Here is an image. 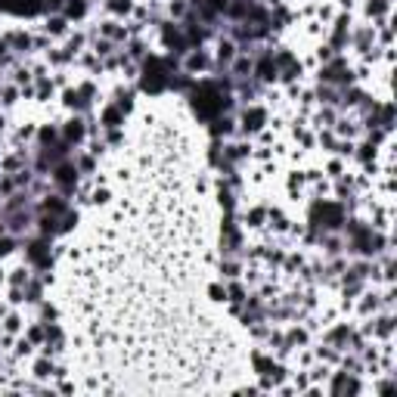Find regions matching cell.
<instances>
[{
    "instance_id": "6",
    "label": "cell",
    "mask_w": 397,
    "mask_h": 397,
    "mask_svg": "<svg viewBox=\"0 0 397 397\" xmlns=\"http://www.w3.org/2000/svg\"><path fill=\"white\" fill-rule=\"evenodd\" d=\"M53 372H56V366H53V357L41 354V357L34 360V379H53Z\"/></svg>"
},
{
    "instance_id": "21",
    "label": "cell",
    "mask_w": 397,
    "mask_h": 397,
    "mask_svg": "<svg viewBox=\"0 0 397 397\" xmlns=\"http://www.w3.org/2000/svg\"><path fill=\"white\" fill-rule=\"evenodd\" d=\"M53 140H56V131H53V128H44V131H41V143H44V146L53 143Z\"/></svg>"
},
{
    "instance_id": "7",
    "label": "cell",
    "mask_w": 397,
    "mask_h": 397,
    "mask_svg": "<svg viewBox=\"0 0 397 397\" xmlns=\"http://www.w3.org/2000/svg\"><path fill=\"white\" fill-rule=\"evenodd\" d=\"M62 13H65V19H81L87 13V0H65Z\"/></svg>"
},
{
    "instance_id": "16",
    "label": "cell",
    "mask_w": 397,
    "mask_h": 397,
    "mask_svg": "<svg viewBox=\"0 0 397 397\" xmlns=\"http://www.w3.org/2000/svg\"><path fill=\"white\" fill-rule=\"evenodd\" d=\"M10 252H16V239H10V236H0V258H7Z\"/></svg>"
},
{
    "instance_id": "11",
    "label": "cell",
    "mask_w": 397,
    "mask_h": 397,
    "mask_svg": "<svg viewBox=\"0 0 397 397\" xmlns=\"http://www.w3.org/2000/svg\"><path fill=\"white\" fill-rule=\"evenodd\" d=\"M217 59L230 65V62L236 59V44H233V41H220V44H217Z\"/></svg>"
},
{
    "instance_id": "19",
    "label": "cell",
    "mask_w": 397,
    "mask_h": 397,
    "mask_svg": "<svg viewBox=\"0 0 397 397\" xmlns=\"http://www.w3.org/2000/svg\"><path fill=\"white\" fill-rule=\"evenodd\" d=\"M211 301H227V289H220V286H211Z\"/></svg>"
},
{
    "instance_id": "14",
    "label": "cell",
    "mask_w": 397,
    "mask_h": 397,
    "mask_svg": "<svg viewBox=\"0 0 397 397\" xmlns=\"http://www.w3.org/2000/svg\"><path fill=\"white\" fill-rule=\"evenodd\" d=\"M264 217H267V211H264V208H252L245 220H248V227H261V220H264Z\"/></svg>"
},
{
    "instance_id": "9",
    "label": "cell",
    "mask_w": 397,
    "mask_h": 397,
    "mask_svg": "<svg viewBox=\"0 0 397 397\" xmlns=\"http://www.w3.org/2000/svg\"><path fill=\"white\" fill-rule=\"evenodd\" d=\"M65 31H68V19H65V16H53V19L47 22V34H53V37H62Z\"/></svg>"
},
{
    "instance_id": "5",
    "label": "cell",
    "mask_w": 397,
    "mask_h": 397,
    "mask_svg": "<svg viewBox=\"0 0 397 397\" xmlns=\"http://www.w3.org/2000/svg\"><path fill=\"white\" fill-rule=\"evenodd\" d=\"M44 248H47V242H44V239H37V242H31V245H28V258H31V264H34V267H47V264H50V255L44 252Z\"/></svg>"
},
{
    "instance_id": "18",
    "label": "cell",
    "mask_w": 397,
    "mask_h": 397,
    "mask_svg": "<svg viewBox=\"0 0 397 397\" xmlns=\"http://www.w3.org/2000/svg\"><path fill=\"white\" fill-rule=\"evenodd\" d=\"M19 326H22V320H19L16 313H10V316H7V323H4V332H10V335H13V332H19Z\"/></svg>"
},
{
    "instance_id": "22",
    "label": "cell",
    "mask_w": 397,
    "mask_h": 397,
    "mask_svg": "<svg viewBox=\"0 0 397 397\" xmlns=\"http://www.w3.org/2000/svg\"><path fill=\"white\" fill-rule=\"evenodd\" d=\"M0 280H4V270H0Z\"/></svg>"
},
{
    "instance_id": "2",
    "label": "cell",
    "mask_w": 397,
    "mask_h": 397,
    "mask_svg": "<svg viewBox=\"0 0 397 397\" xmlns=\"http://www.w3.org/2000/svg\"><path fill=\"white\" fill-rule=\"evenodd\" d=\"M329 391H332V394H360V391H363V385L357 382V376H354V372L341 369V372H335V376H332V382H329Z\"/></svg>"
},
{
    "instance_id": "3",
    "label": "cell",
    "mask_w": 397,
    "mask_h": 397,
    "mask_svg": "<svg viewBox=\"0 0 397 397\" xmlns=\"http://www.w3.org/2000/svg\"><path fill=\"white\" fill-rule=\"evenodd\" d=\"M264 121H267V112L261 109V106H248L245 112H242V131H261L264 128Z\"/></svg>"
},
{
    "instance_id": "13",
    "label": "cell",
    "mask_w": 397,
    "mask_h": 397,
    "mask_svg": "<svg viewBox=\"0 0 397 397\" xmlns=\"http://www.w3.org/2000/svg\"><path fill=\"white\" fill-rule=\"evenodd\" d=\"M44 335H47V326H44V323H37V326L28 329V335H25V338H28L31 344H44Z\"/></svg>"
},
{
    "instance_id": "8",
    "label": "cell",
    "mask_w": 397,
    "mask_h": 397,
    "mask_svg": "<svg viewBox=\"0 0 397 397\" xmlns=\"http://www.w3.org/2000/svg\"><path fill=\"white\" fill-rule=\"evenodd\" d=\"M124 121V112L118 109V106H109L106 112H103V128H109V131H115L118 124Z\"/></svg>"
},
{
    "instance_id": "15",
    "label": "cell",
    "mask_w": 397,
    "mask_h": 397,
    "mask_svg": "<svg viewBox=\"0 0 397 397\" xmlns=\"http://www.w3.org/2000/svg\"><path fill=\"white\" fill-rule=\"evenodd\" d=\"M10 283H13V286H28V270H25V267H19V270H13V276H10Z\"/></svg>"
},
{
    "instance_id": "10",
    "label": "cell",
    "mask_w": 397,
    "mask_h": 397,
    "mask_svg": "<svg viewBox=\"0 0 397 397\" xmlns=\"http://www.w3.org/2000/svg\"><path fill=\"white\" fill-rule=\"evenodd\" d=\"M198 68H208V56L202 53V50H192V53L186 56V71H198Z\"/></svg>"
},
{
    "instance_id": "20",
    "label": "cell",
    "mask_w": 397,
    "mask_h": 397,
    "mask_svg": "<svg viewBox=\"0 0 397 397\" xmlns=\"http://www.w3.org/2000/svg\"><path fill=\"white\" fill-rule=\"evenodd\" d=\"M236 273H239V264H233V261L220 267V276H236Z\"/></svg>"
},
{
    "instance_id": "4",
    "label": "cell",
    "mask_w": 397,
    "mask_h": 397,
    "mask_svg": "<svg viewBox=\"0 0 397 397\" xmlns=\"http://www.w3.org/2000/svg\"><path fill=\"white\" fill-rule=\"evenodd\" d=\"M87 137V128H84V121L81 118H71V121H65V128H62V140L71 146V143H81Z\"/></svg>"
},
{
    "instance_id": "12",
    "label": "cell",
    "mask_w": 397,
    "mask_h": 397,
    "mask_svg": "<svg viewBox=\"0 0 397 397\" xmlns=\"http://www.w3.org/2000/svg\"><path fill=\"white\" fill-rule=\"evenodd\" d=\"M252 363H255V369H258V376L264 379L267 372L273 369V363H276V360H273V357H267V354H252Z\"/></svg>"
},
{
    "instance_id": "17",
    "label": "cell",
    "mask_w": 397,
    "mask_h": 397,
    "mask_svg": "<svg viewBox=\"0 0 397 397\" xmlns=\"http://www.w3.org/2000/svg\"><path fill=\"white\" fill-rule=\"evenodd\" d=\"M31 347H34V344H31L28 338H19V341H16V357H28Z\"/></svg>"
},
{
    "instance_id": "1",
    "label": "cell",
    "mask_w": 397,
    "mask_h": 397,
    "mask_svg": "<svg viewBox=\"0 0 397 397\" xmlns=\"http://www.w3.org/2000/svg\"><path fill=\"white\" fill-rule=\"evenodd\" d=\"M53 180H56V186L68 195L74 186H78V165L68 162V158L56 162V165H53Z\"/></svg>"
}]
</instances>
